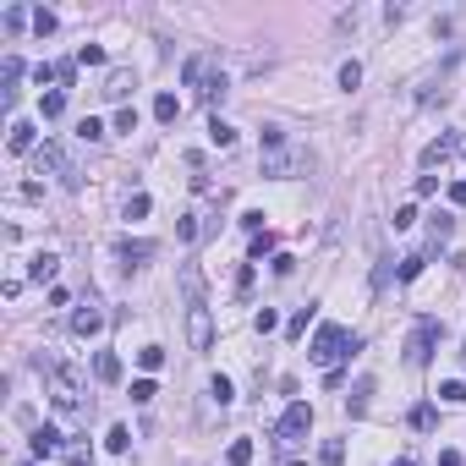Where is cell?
<instances>
[{
    "label": "cell",
    "mask_w": 466,
    "mask_h": 466,
    "mask_svg": "<svg viewBox=\"0 0 466 466\" xmlns=\"http://www.w3.org/2000/svg\"><path fill=\"white\" fill-rule=\"evenodd\" d=\"M291 170H297V154H269V159H263V176H291Z\"/></svg>",
    "instance_id": "44dd1931"
},
{
    "label": "cell",
    "mask_w": 466,
    "mask_h": 466,
    "mask_svg": "<svg viewBox=\"0 0 466 466\" xmlns=\"http://www.w3.org/2000/svg\"><path fill=\"white\" fill-rule=\"evenodd\" d=\"M154 395H159V390H154V379H137V384H132V401H137V406H149Z\"/></svg>",
    "instance_id": "74e56055"
},
{
    "label": "cell",
    "mask_w": 466,
    "mask_h": 466,
    "mask_svg": "<svg viewBox=\"0 0 466 466\" xmlns=\"http://www.w3.org/2000/svg\"><path fill=\"white\" fill-rule=\"evenodd\" d=\"M450 236H455V214H450V209H439V214H433V225H428V247H423V253H439Z\"/></svg>",
    "instance_id": "30bf717a"
},
{
    "label": "cell",
    "mask_w": 466,
    "mask_h": 466,
    "mask_svg": "<svg viewBox=\"0 0 466 466\" xmlns=\"http://www.w3.org/2000/svg\"><path fill=\"white\" fill-rule=\"evenodd\" d=\"M307 428H313V406H307V401H291V406H285V417L275 423V439L291 445V439H302Z\"/></svg>",
    "instance_id": "277c9868"
},
{
    "label": "cell",
    "mask_w": 466,
    "mask_h": 466,
    "mask_svg": "<svg viewBox=\"0 0 466 466\" xmlns=\"http://www.w3.org/2000/svg\"><path fill=\"white\" fill-rule=\"evenodd\" d=\"M203 231H209L203 214H181V220H176V236H181V241H203Z\"/></svg>",
    "instance_id": "2e32d148"
},
{
    "label": "cell",
    "mask_w": 466,
    "mask_h": 466,
    "mask_svg": "<svg viewBox=\"0 0 466 466\" xmlns=\"http://www.w3.org/2000/svg\"><path fill=\"white\" fill-rule=\"evenodd\" d=\"M253 455H258L253 439H231V450H225V461H231V466H253Z\"/></svg>",
    "instance_id": "ac0fdd59"
},
{
    "label": "cell",
    "mask_w": 466,
    "mask_h": 466,
    "mask_svg": "<svg viewBox=\"0 0 466 466\" xmlns=\"http://www.w3.org/2000/svg\"><path fill=\"white\" fill-rule=\"evenodd\" d=\"M28 280H39V285H44V280H55V253H39V258H33Z\"/></svg>",
    "instance_id": "484cf974"
},
{
    "label": "cell",
    "mask_w": 466,
    "mask_h": 466,
    "mask_svg": "<svg viewBox=\"0 0 466 466\" xmlns=\"http://www.w3.org/2000/svg\"><path fill=\"white\" fill-rule=\"evenodd\" d=\"M461 362H466V346H461Z\"/></svg>",
    "instance_id": "db71d44e"
},
{
    "label": "cell",
    "mask_w": 466,
    "mask_h": 466,
    "mask_svg": "<svg viewBox=\"0 0 466 466\" xmlns=\"http://www.w3.org/2000/svg\"><path fill=\"white\" fill-rule=\"evenodd\" d=\"M149 209H154V203H149V192H132V198H127V220H143Z\"/></svg>",
    "instance_id": "d6a6232c"
},
{
    "label": "cell",
    "mask_w": 466,
    "mask_h": 466,
    "mask_svg": "<svg viewBox=\"0 0 466 466\" xmlns=\"http://www.w3.org/2000/svg\"><path fill=\"white\" fill-rule=\"evenodd\" d=\"M55 28H61V22H55V11H33V33H39V39H50V33H55Z\"/></svg>",
    "instance_id": "f546056e"
},
{
    "label": "cell",
    "mask_w": 466,
    "mask_h": 466,
    "mask_svg": "<svg viewBox=\"0 0 466 466\" xmlns=\"http://www.w3.org/2000/svg\"><path fill=\"white\" fill-rule=\"evenodd\" d=\"M406 423H411V428H417V433H428V428H433V423H439V406H411V417H406Z\"/></svg>",
    "instance_id": "d6986e66"
},
{
    "label": "cell",
    "mask_w": 466,
    "mask_h": 466,
    "mask_svg": "<svg viewBox=\"0 0 466 466\" xmlns=\"http://www.w3.org/2000/svg\"><path fill=\"white\" fill-rule=\"evenodd\" d=\"M28 445H33V455H61V428H50V423H39L33 428V439H28Z\"/></svg>",
    "instance_id": "4fadbf2b"
},
{
    "label": "cell",
    "mask_w": 466,
    "mask_h": 466,
    "mask_svg": "<svg viewBox=\"0 0 466 466\" xmlns=\"http://www.w3.org/2000/svg\"><path fill=\"white\" fill-rule=\"evenodd\" d=\"M247 291H253V263H241V269H236V297H247Z\"/></svg>",
    "instance_id": "60d3db41"
},
{
    "label": "cell",
    "mask_w": 466,
    "mask_h": 466,
    "mask_svg": "<svg viewBox=\"0 0 466 466\" xmlns=\"http://www.w3.org/2000/svg\"><path fill=\"white\" fill-rule=\"evenodd\" d=\"M368 395H373V379H357V390H351L346 411H351V417H362V411H368Z\"/></svg>",
    "instance_id": "d4e9b609"
},
{
    "label": "cell",
    "mask_w": 466,
    "mask_h": 466,
    "mask_svg": "<svg viewBox=\"0 0 466 466\" xmlns=\"http://www.w3.org/2000/svg\"><path fill=\"white\" fill-rule=\"evenodd\" d=\"M439 340H445V324H439V318H417V329L406 335V362H411V368H423V362L433 357V346H439Z\"/></svg>",
    "instance_id": "7a4b0ae2"
},
{
    "label": "cell",
    "mask_w": 466,
    "mask_h": 466,
    "mask_svg": "<svg viewBox=\"0 0 466 466\" xmlns=\"http://www.w3.org/2000/svg\"><path fill=\"white\" fill-rule=\"evenodd\" d=\"M439 192V176H417V198H433Z\"/></svg>",
    "instance_id": "bcb514c9"
},
{
    "label": "cell",
    "mask_w": 466,
    "mask_h": 466,
    "mask_svg": "<svg viewBox=\"0 0 466 466\" xmlns=\"http://www.w3.org/2000/svg\"><path fill=\"white\" fill-rule=\"evenodd\" d=\"M137 362H143L149 373H159V368H165V346H143V351H137Z\"/></svg>",
    "instance_id": "4dcf8cb0"
},
{
    "label": "cell",
    "mask_w": 466,
    "mask_h": 466,
    "mask_svg": "<svg viewBox=\"0 0 466 466\" xmlns=\"http://www.w3.org/2000/svg\"><path fill=\"white\" fill-rule=\"evenodd\" d=\"M39 115H44V121H61V115H66V93H61V88L39 99Z\"/></svg>",
    "instance_id": "7402d4cb"
},
{
    "label": "cell",
    "mask_w": 466,
    "mask_h": 466,
    "mask_svg": "<svg viewBox=\"0 0 466 466\" xmlns=\"http://www.w3.org/2000/svg\"><path fill=\"white\" fill-rule=\"evenodd\" d=\"M411 225H417V209H411V203H406V209H395V231H411Z\"/></svg>",
    "instance_id": "b9f144b4"
},
{
    "label": "cell",
    "mask_w": 466,
    "mask_h": 466,
    "mask_svg": "<svg viewBox=\"0 0 466 466\" xmlns=\"http://www.w3.org/2000/svg\"><path fill=\"white\" fill-rule=\"evenodd\" d=\"M77 77V61H55V83H72Z\"/></svg>",
    "instance_id": "f6af8a7d"
},
{
    "label": "cell",
    "mask_w": 466,
    "mask_h": 466,
    "mask_svg": "<svg viewBox=\"0 0 466 466\" xmlns=\"http://www.w3.org/2000/svg\"><path fill=\"white\" fill-rule=\"evenodd\" d=\"M395 466H417V461H406V455H401V461H395Z\"/></svg>",
    "instance_id": "f907efd6"
},
{
    "label": "cell",
    "mask_w": 466,
    "mask_h": 466,
    "mask_svg": "<svg viewBox=\"0 0 466 466\" xmlns=\"http://www.w3.org/2000/svg\"><path fill=\"white\" fill-rule=\"evenodd\" d=\"M176 280H181V297H187V307H209V291H203V269H198V263H181V269H176Z\"/></svg>",
    "instance_id": "52a82bcc"
},
{
    "label": "cell",
    "mask_w": 466,
    "mask_h": 466,
    "mask_svg": "<svg viewBox=\"0 0 466 466\" xmlns=\"http://www.w3.org/2000/svg\"><path fill=\"white\" fill-rule=\"evenodd\" d=\"M33 165H39V176H55L61 187H77V170H72V159H66V149H61V143H39Z\"/></svg>",
    "instance_id": "3957f363"
},
{
    "label": "cell",
    "mask_w": 466,
    "mask_h": 466,
    "mask_svg": "<svg viewBox=\"0 0 466 466\" xmlns=\"http://www.w3.org/2000/svg\"><path fill=\"white\" fill-rule=\"evenodd\" d=\"M176 115H181V99H176V93H159V99H154V121H176Z\"/></svg>",
    "instance_id": "ffe728a7"
},
{
    "label": "cell",
    "mask_w": 466,
    "mask_h": 466,
    "mask_svg": "<svg viewBox=\"0 0 466 466\" xmlns=\"http://www.w3.org/2000/svg\"><path fill=\"white\" fill-rule=\"evenodd\" d=\"M22 466H39V461H22Z\"/></svg>",
    "instance_id": "816d5d0a"
},
{
    "label": "cell",
    "mask_w": 466,
    "mask_h": 466,
    "mask_svg": "<svg viewBox=\"0 0 466 466\" xmlns=\"http://www.w3.org/2000/svg\"><path fill=\"white\" fill-rule=\"evenodd\" d=\"M209 143H214V149H231V143H236V127L214 115V121H209Z\"/></svg>",
    "instance_id": "603a6c76"
},
{
    "label": "cell",
    "mask_w": 466,
    "mask_h": 466,
    "mask_svg": "<svg viewBox=\"0 0 466 466\" xmlns=\"http://www.w3.org/2000/svg\"><path fill=\"white\" fill-rule=\"evenodd\" d=\"M187 340H192V351H209V346H214V318H209V307H187Z\"/></svg>",
    "instance_id": "8992f818"
},
{
    "label": "cell",
    "mask_w": 466,
    "mask_h": 466,
    "mask_svg": "<svg viewBox=\"0 0 466 466\" xmlns=\"http://www.w3.org/2000/svg\"><path fill=\"white\" fill-rule=\"evenodd\" d=\"M269 263H275V275H291V269H297V258H291V253H275Z\"/></svg>",
    "instance_id": "ee69618b"
},
{
    "label": "cell",
    "mask_w": 466,
    "mask_h": 466,
    "mask_svg": "<svg viewBox=\"0 0 466 466\" xmlns=\"http://www.w3.org/2000/svg\"><path fill=\"white\" fill-rule=\"evenodd\" d=\"M22 22H33V17H28V11H22V6H11V11H6V28H11V33H17Z\"/></svg>",
    "instance_id": "7dc6e473"
},
{
    "label": "cell",
    "mask_w": 466,
    "mask_h": 466,
    "mask_svg": "<svg viewBox=\"0 0 466 466\" xmlns=\"http://www.w3.org/2000/svg\"><path fill=\"white\" fill-rule=\"evenodd\" d=\"M318 461H324V466H340V461H346V445H340V439H329V445L318 450Z\"/></svg>",
    "instance_id": "d590c367"
},
{
    "label": "cell",
    "mask_w": 466,
    "mask_h": 466,
    "mask_svg": "<svg viewBox=\"0 0 466 466\" xmlns=\"http://www.w3.org/2000/svg\"><path fill=\"white\" fill-rule=\"evenodd\" d=\"M423 269H428V253H406V258H401V269H395V280H401V285H411V280L423 275Z\"/></svg>",
    "instance_id": "9a60e30c"
},
{
    "label": "cell",
    "mask_w": 466,
    "mask_h": 466,
    "mask_svg": "<svg viewBox=\"0 0 466 466\" xmlns=\"http://www.w3.org/2000/svg\"><path fill=\"white\" fill-rule=\"evenodd\" d=\"M115 132H137V110H132V105L115 110Z\"/></svg>",
    "instance_id": "f35d334b"
},
{
    "label": "cell",
    "mask_w": 466,
    "mask_h": 466,
    "mask_svg": "<svg viewBox=\"0 0 466 466\" xmlns=\"http://www.w3.org/2000/svg\"><path fill=\"white\" fill-rule=\"evenodd\" d=\"M6 149H11V154H39V132H33V121H11Z\"/></svg>",
    "instance_id": "7c38bea8"
},
{
    "label": "cell",
    "mask_w": 466,
    "mask_h": 466,
    "mask_svg": "<svg viewBox=\"0 0 466 466\" xmlns=\"http://www.w3.org/2000/svg\"><path fill=\"white\" fill-rule=\"evenodd\" d=\"M209 395H214V401H220V406H231V401H236L231 379H209Z\"/></svg>",
    "instance_id": "e575fe53"
},
{
    "label": "cell",
    "mask_w": 466,
    "mask_h": 466,
    "mask_svg": "<svg viewBox=\"0 0 466 466\" xmlns=\"http://www.w3.org/2000/svg\"><path fill=\"white\" fill-rule=\"evenodd\" d=\"M258 258H275V231H258L253 247H247V263H258Z\"/></svg>",
    "instance_id": "cb8c5ba5"
},
{
    "label": "cell",
    "mask_w": 466,
    "mask_h": 466,
    "mask_svg": "<svg viewBox=\"0 0 466 466\" xmlns=\"http://www.w3.org/2000/svg\"><path fill=\"white\" fill-rule=\"evenodd\" d=\"M450 203H455V209L466 203V176H461V181H450Z\"/></svg>",
    "instance_id": "c3c4849f"
},
{
    "label": "cell",
    "mask_w": 466,
    "mask_h": 466,
    "mask_svg": "<svg viewBox=\"0 0 466 466\" xmlns=\"http://www.w3.org/2000/svg\"><path fill=\"white\" fill-rule=\"evenodd\" d=\"M357 346H362V340L351 335L346 324H324V329L313 335V346H307V362H313V368H329V373H335V362H340V357H351Z\"/></svg>",
    "instance_id": "6da1fadb"
},
{
    "label": "cell",
    "mask_w": 466,
    "mask_h": 466,
    "mask_svg": "<svg viewBox=\"0 0 466 466\" xmlns=\"http://www.w3.org/2000/svg\"><path fill=\"white\" fill-rule=\"evenodd\" d=\"M77 137H83V143H99V137H105V121H93V115L77 121Z\"/></svg>",
    "instance_id": "1f68e13d"
},
{
    "label": "cell",
    "mask_w": 466,
    "mask_h": 466,
    "mask_svg": "<svg viewBox=\"0 0 466 466\" xmlns=\"http://www.w3.org/2000/svg\"><path fill=\"white\" fill-rule=\"evenodd\" d=\"M285 466H302V461H285Z\"/></svg>",
    "instance_id": "f5cc1de1"
},
{
    "label": "cell",
    "mask_w": 466,
    "mask_h": 466,
    "mask_svg": "<svg viewBox=\"0 0 466 466\" xmlns=\"http://www.w3.org/2000/svg\"><path fill=\"white\" fill-rule=\"evenodd\" d=\"M93 379L115 384V379H121V357H115V351H99V357H93Z\"/></svg>",
    "instance_id": "5bb4252c"
},
{
    "label": "cell",
    "mask_w": 466,
    "mask_h": 466,
    "mask_svg": "<svg viewBox=\"0 0 466 466\" xmlns=\"http://www.w3.org/2000/svg\"><path fill=\"white\" fill-rule=\"evenodd\" d=\"M105 450H115V455H121V450H132V428H127V423H115V428L105 433Z\"/></svg>",
    "instance_id": "4316f807"
},
{
    "label": "cell",
    "mask_w": 466,
    "mask_h": 466,
    "mask_svg": "<svg viewBox=\"0 0 466 466\" xmlns=\"http://www.w3.org/2000/svg\"><path fill=\"white\" fill-rule=\"evenodd\" d=\"M241 225H247L253 236H258V231H269V225H263V209H247V214H241Z\"/></svg>",
    "instance_id": "7bdbcfd3"
},
{
    "label": "cell",
    "mask_w": 466,
    "mask_h": 466,
    "mask_svg": "<svg viewBox=\"0 0 466 466\" xmlns=\"http://www.w3.org/2000/svg\"><path fill=\"white\" fill-rule=\"evenodd\" d=\"M253 329H258V335H275V329H280V313H275V307H258V313H253Z\"/></svg>",
    "instance_id": "83f0119b"
},
{
    "label": "cell",
    "mask_w": 466,
    "mask_h": 466,
    "mask_svg": "<svg viewBox=\"0 0 466 466\" xmlns=\"http://www.w3.org/2000/svg\"><path fill=\"white\" fill-rule=\"evenodd\" d=\"M105 61V50H99V44H83V50H77V66H99Z\"/></svg>",
    "instance_id": "ab89813d"
},
{
    "label": "cell",
    "mask_w": 466,
    "mask_h": 466,
    "mask_svg": "<svg viewBox=\"0 0 466 466\" xmlns=\"http://www.w3.org/2000/svg\"><path fill=\"white\" fill-rule=\"evenodd\" d=\"M99 329H105V313H99V307H93V302H83V307H77V313H72V335H99Z\"/></svg>",
    "instance_id": "8fae6325"
},
{
    "label": "cell",
    "mask_w": 466,
    "mask_h": 466,
    "mask_svg": "<svg viewBox=\"0 0 466 466\" xmlns=\"http://www.w3.org/2000/svg\"><path fill=\"white\" fill-rule=\"evenodd\" d=\"M225 93H231V83H225V72H209V77L198 83V105L220 110V105H225Z\"/></svg>",
    "instance_id": "9c48e42d"
},
{
    "label": "cell",
    "mask_w": 466,
    "mask_h": 466,
    "mask_svg": "<svg viewBox=\"0 0 466 466\" xmlns=\"http://www.w3.org/2000/svg\"><path fill=\"white\" fill-rule=\"evenodd\" d=\"M159 253V247H154V241H132V236H121V241H115V263H121V269H143V263H149V258Z\"/></svg>",
    "instance_id": "5b68a950"
},
{
    "label": "cell",
    "mask_w": 466,
    "mask_h": 466,
    "mask_svg": "<svg viewBox=\"0 0 466 466\" xmlns=\"http://www.w3.org/2000/svg\"><path fill=\"white\" fill-rule=\"evenodd\" d=\"M439 401H445V406H466V384H461V379L439 384Z\"/></svg>",
    "instance_id": "f1b7e54d"
},
{
    "label": "cell",
    "mask_w": 466,
    "mask_h": 466,
    "mask_svg": "<svg viewBox=\"0 0 466 466\" xmlns=\"http://www.w3.org/2000/svg\"><path fill=\"white\" fill-rule=\"evenodd\" d=\"M362 83V61H346L340 66V88H346V93H351V88Z\"/></svg>",
    "instance_id": "836d02e7"
},
{
    "label": "cell",
    "mask_w": 466,
    "mask_h": 466,
    "mask_svg": "<svg viewBox=\"0 0 466 466\" xmlns=\"http://www.w3.org/2000/svg\"><path fill=\"white\" fill-rule=\"evenodd\" d=\"M439 466H461V450H439Z\"/></svg>",
    "instance_id": "681fc988"
},
{
    "label": "cell",
    "mask_w": 466,
    "mask_h": 466,
    "mask_svg": "<svg viewBox=\"0 0 466 466\" xmlns=\"http://www.w3.org/2000/svg\"><path fill=\"white\" fill-rule=\"evenodd\" d=\"M307 324H313V307H302V313L291 318V324H285V335H291V340H297V335H307Z\"/></svg>",
    "instance_id": "8d00e7d4"
},
{
    "label": "cell",
    "mask_w": 466,
    "mask_h": 466,
    "mask_svg": "<svg viewBox=\"0 0 466 466\" xmlns=\"http://www.w3.org/2000/svg\"><path fill=\"white\" fill-rule=\"evenodd\" d=\"M99 93H105V99H127V93H132V72H110Z\"/></svg>",
    "instance_id": "e0dca14e"
},
{
    "label": "cell",
    "mask_w": 466,
    "mask_h": 466,
    "mask_svg": "<svg viewBox=\"0 0 466 466\" xmlns=\"http://www.w3.org/2000/svg\"><path fill=\"white\" fill-rule=\"evenodd\" d=\"M450 154H466V137H455V132H450V137H439V143H428V149H423V170L445 165Z\"/></svg>",
    "instance_id": "ba28073f"
}]
</instances>
